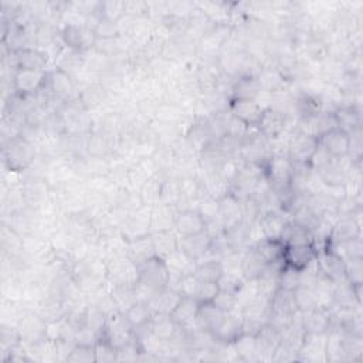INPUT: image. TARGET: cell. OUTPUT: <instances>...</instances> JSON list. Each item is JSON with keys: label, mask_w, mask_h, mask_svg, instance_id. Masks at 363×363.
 <instances>
[{"label": "cell", "mask_w": 363, "mask_h": 363, "mask_svg": "<svg viewBox=\"0 0 363 363\" xmlns=\"http://www.w3.org/2000/svg\"><path fill=\"white\" fill-rule=\"evenodd\" d=\"M33 145L22 135L10 138L3 148V162L10 172H23L34 161Z\"/></svg>", "instance_id": "6da1fadb"}, {"label": "cell", "mask_w": 363, "mask_h": 363, "mask_svg": "<svg viewBox=\"0 0 363 363\" xmlns=\"http://www.w3.org/2000/svg\"><path fill=\"white\" fill-rule=\"evenodd\" d=\"M138 267V281L143 285L151 288L152 291H161L168 287L170 270L166 263L159 256H154L152 259L143 261Z\"/></svg>", "instance_id": "7a4b0ae2"}, {"label": "cell", "mask_w": 363, "mask_h": 363, "mask_svg": "<svg viewBox=\"0 0 363 363\" xmlns=\"http://www.w3.org/2000/svg\"><path fill=\"white\" fill-rule=\"evenodd\" d=\"M316 138L319 147L337 161H341L350 154V134L338 127L322 132Z\"/></svg>", "instance_id": "3957f363"}, {"label": "cell", "mask_w": 363, "mask_h": 363, "mask_svg": "<svg viewBox=\"0 0 363 363\" xmlns=\"http://www.w3.org/2000/svg\"><path fill=\"white\" fill-rule=\"evenodd\" d=\"M316 266L325 277H328L335 284L346 282L345 261L331 245L326 244L323 248L318 250Z\"/></svg>", "instance_id": "277c9868"}, {"label": "cell", "mask_w": 363, "mask_h": 363, "mask_svg": "<svg viewBox=\"0 0 363 363\" xmlns=\"http://www.w3.org/2000/svg\"><path fill=\"white\" fill-rule=\"evenodd\" d=\"M47 71H31V70H16L13 74V88L19 97L27 98L38 94L47 83Z\"/></svg>", "instance_id": "5b68a950"}, {"label": "cell", "mask_w": 363, "mask_h": 363, "mask_svg": "<svg viewBox=\"0 0 363 363\" xmlns=\"http://www.w3.org/2000/svg\"><path fill=\"white\" fill-rule=\"evenodd\" d=\"M229 110L232 117L237 118L248 128H257L266 108L261 106V104L257 102V99L232 98Z\"/></svg>", "instance_id": "8992f818"}, {"label": "cell", "mask_w": 363, "mask_h": 363, "mask_svg": "<svg viewBox=\"0 0 363 363\" xmlns=\"http://www.w3.org/2000/svg\"><path fill=\"white\" fill-rule=\"evenodd\" d=\"M282 344V332L271 322H266L256 335L257 360H274L278 348Z\"/></svg>", "instance_id": "52a82bcc"}, {"label": "cell", "mask_w": 363, "mask_h": 363, "mask_svg": "<svg viewBox=\"0 0 363 363\" xmlns=\"http://www.w3.org/2000/svg\"><path fill=\"white\" fill-rule=\"evenodd\" d=\"M61 39L72 51H84L97 42L92 29L77 23H68L61 31Z\"/></svg>", "instance_id": "ba28073f"}, {"label": "cell", "mask_w": 363, "mask_h": 363, "mask_svg": "<svg viewBox=\"0 0 363 363\" xmlns=\"http://www.w3.org/2000/svg\"><path fill=\"white\" fill-rule=\"evenodd\" d=\"M318 150V138L312 134H300L293 138L289 143V156L288 159L293 162V165L300 166H309V162Z\"/></svg>", "instance_id": "9c48e42d"}, {"label": "cell", "mask_w": 363, "mask_h": 363, "mask_svg": "<svg viewBox=\"0 0 363 363\" xmlns=\"http://www.w3.org/2000/svg\"><path fill=\"white\" fill-rule=\"evenodd\" d=\"M217 217H219L225 232L244 222L241 202L234 193L227 192L223 197L219 199V213H217Z\"/></svg>", "instance_id": "30bf717a"}, {"label": "cell", "mask_w": 363, "mask_h": 363, "mask_svg": "<svg viewBox=\"0 0 363 363\" xmlns=\"http://www.w3.org/2000/svg\"><path fill=\"white\" fill-rule=\"evenodd\" d=\"M207 220L204 216L196 209H185L177 213L175 229L180 237L199 234L206 232Z\"/></svg>", "instance_id": "8fae6325"}, {"label": "cell", "mask_w": 363, "mask_h": 363, "mask_svg": "<svg viewBox=\"0 0 363 363\" xmlns=\"http://www.w3.org/2000/svg\"><path fill=\"white\" fill-rule=\"evenodd\" d=\"M316 254L318 248L315 244L285 245L284 263L285 266L302 271L316 260Z\"/></svg>", "instance_id": "7c38bea8"}, {"label": "cell", "mask_w": 363, "mask_h": 363, "mask_svg": "<svg viewBox=\"0 0 363 363\" xmlns=\"http://www.w3.org/2000/svg\"><path fill=\"white\" fill-rule=\"evenodd\" d=\"M216 342L232 345L243 335V315L239 316L234 311L226 314L220 325L211 332Z\"/></svg>", "instance_id": "4fadbf2b"}, {"label": "cell", "mask_w": 363, "mask_h": 363, "mask_svg": "<svg viewBox=\"0 0 363 363\" xmlns=\"http://www.w3.org/2000/svg\"><path fill=\"white\" fill-rule=\"evenodd\" d=\"M211 243H213V237L207 232H202L199 234L180 237L179 248L184 251L191 260L199 261L209 252Z\"/></svg>", "instance_id": "5bb4252c"}, {"label": "cell", "mask_w": 363, "mask_h": 363, "mask_svg": "<svg viewBox=\"0 0 363 363\" xmlns=\"http://www.w3.org/2000/svg\"><path fill=\"white\" fill-rule=\"evenodd\" d=\"M106 277L114 285H135L138 281V267L128 257L117 259L106 267Z\"/></svg>", "instance_id": "9a60e30c"}, {"label": "cell", "mask_w": 363, "mask_h": 363, "mask_svg": "<svg viewBox=\"0 0 363 363\" xmlns=\"http://www.w3.org/2000/svg\"><path fill=\"white\" fill-rule=\"evenodd\" d=\"M13 64L16 70H31V71H46L47 56L40 50L24 47L17 51H12Z\"/></svg>", "instance_id": "2e32d148"}, {"label": "cell", "mask_w": 363, "mask_h": 363, "mask_svg": "<svg viewBox=\"0 0 363 363\" xmlns=\"http://www.w3.org/2000/svg\"><path fill=\"white\" fill-rule=\"evenodd\" d=\"M302 326L307 334H328L331 330V311L315 307L302 312Z\"/></svg>", "instance_id": "e0dca14e"}, {"label": "cell", "mask_w": 363, "mask_h": 363, "mask_svg": "<svg viewBox=\"0 0 363 363\" xmlns=\"http://www.w3.org/2000/svg\"><path fill=\"white\" fill-rule=\"evenodd\" d=\"M154 256H156V252H155V245H154V240H152L151 233L128 241L127 257L134 264L139 266L143 261L152 259Z\"/></svg>", "instance_id": "ac0fdd59"}, {"label": "cell", "mask_w": 363, "mask_h": 363, "mask_svg": "<svg viewBox=\"0 0 363 363\" xmlns=\"http://www.w3.org/2000/svg\"><path fill=\"white\" fill-rule=\"evenodd\" d=\"M46 326L47 322L39 316V315H26L20 321L19 332L22 337V341L24 339L29 344H40L42 341L46 339Z\"/></svg>", "instance_id": "d6986e66"}, {"label": "cell", "mask_w": 363, "mask_h": 363, "mask_svg": "<svg viewBox=\"0 0 363 363\" xmlns=\"http://www.w3.org/2000/svg\"><path fill=\"white\" fill-rule=\"evenodd\" d=\"M359 237H360V225L355 220L353 216H346L334 225L328 236V244L335 245Z\"/></svg>", "instance_id": "ffe728a7"}, {"label": "cell", "mask_w": 363, "mask_h": 363, "mask_svg": "<svg viewBox=\"0 0 363 363\" xmlns=\"http://www.w3.org/2000/svg\"><path fill=\"white\" fill-rule=\"evenodd\" d=\"M177 213L175 207L168 203H158L152 207L150 213V230L151 233L155 232H165L172 230L176 223Z\"/></svg>", "instance_id": "44dd1931"}, {"label": "cell", "mask_w": 363, "mask_h": 363, "mask_svg": "<svg viewBox=\"0 0 363 363\" xmlns=\"http://www.w3.org/2000/svg\"><path fill=\"white\" fill-rule=\"evenodd\" d=\"M287 125L285 115L275 108H266L263 117L259 122V131L268 139H277L281 136Z\"/></svg>", "instance_id": "7402d4cb"}, {"label": "cell", "mask_w": 363, "mask_h": 363, "mask_svg": "<svg viewBox=\"0 0 363 363\" xmlns=\"http://www.w3.org/2000/svg\"><path fill=\"white\" fill-rule=\"evenodd\" d=\"M227 312L222 311L214 302H206L200 304L199 312L196 316V323L197 328L206 332H213L217 326L220 325V322L225 319Z\"/></svg>", "instance_id": "603a6c76"}, {"label": "cell", "mask_w": 363, "mask_h": 363, "mask_svg": "<svg viewBox=\"0 0 363 363\" xmlns=\"http://www.w3.org/2000/svg\"><path fill=\"white\" fill-rule=\"evenodd\" d=\"M298 353L304 360H328L326 359V334H307Z\"/></svg>", "instance_id": "cb8c5ba5"}, {"label": "cell", "mask_w": 363, "mask_h": 363, "mask_svg": "<svg viewBox=\"0 0 363 363\" xmlns=\"http://www.w3.org/2000/svg\"><path fill=\"white\" fill-rule=\"evenodd\" d=\"M182 298V294L179 291H175V289L166 287L161 291H156L151 300L148 301V305L151 307L154 314H168L170 315L173 312V309L176 308V305L179 304Z\"/></svg>", "instance_id": "d4e9b609"}, {"label": "cell", "mask_w": 363, "mask_h": 363, "mask_svg": "<svg viewBox=\"0 0 363 363\" xmlns=\"http://www.w3.org/2000/svg\"><path fill=\"white\" fill-rule=\"evenodd\" d=\"M281 240L285 245H305L315 244L314 233L305 226L297 223L296 220L287 222L281 234Z\"/></svg>", "instance_id": "484cf974"}, {"label": "cell", "mask_w": 363, "mask_h": 363, "mask_svg": "<svg viewBox=\"0 0 363 363\" xmlns=\"http://www.w3.org/2000/svg\"><path fill=\"white\" fill-rule=\"evenodd\" d=\"M267 263L259 251L251 247L241 257V275L247 281H256L264 271Z\"/></svg>", "instance_id": "4316f807"}, {"label": "cell", "mask_w": 363, "mask_h": 363, "mask_svg": "<svg viewBox=\"0 0 363 363\" xmlns=\"http://www.w3.org/2000/svg\"><path fill=\"white\" fill-rule=\"evenodd\" d=\"M180 325L168 314H154L152 331L154 335L162 342H170L175 339Z\"/></svg>", "instance_id": "83f0119b"}, {"label": "cell", "mask_w": 363, "mask_h": 363, "mask_svg": "<svg viewBox=\"0 0 363 363\" xmlns=\"http://www.w3.org/2000/svg\"><path fill=\"white\" fill-rule=\"evenodd\" d=\"M199 307L200 304L195 298L182 297L170 315L180 326H189L191 323L196 322Z\"/></svg>", "instance_id": "f1b7e54d"}, {"label": "cell", "mask_w": 363, "mask_h": 363, "mask_svg": "<svg viewBox=\"0 0 363 363\" xmlns=\"http://www.w3.org/2000/svg\"><path fill=\"white\" fill-rule=\"evenodd\" d=\"M49 86L54 92L56 98L67 102L68 97L72 92V83L68 76V72L64 68H56L49 72Z\"/></svg>", "instance_id": "f546056e"}, {"label": "cell", "mask_w": 363, "mask_h": 363, "mask_svg": "<svg viewBox=\"0 0 363 363\" xmlns=\"http://www.w3.org/2000/svg\"><path fill=\"white\" fill-rule=\"evenodd\" d=\"M254 248L259 251V254L266 260L267 264L284 260L285 244L280 239L263 237L257 241L256 245H254Z\"/></svg>", "instance_id": "4dcf8cb0"}, {"label": "cell", "mask_w": 363, "mask_h": 363, "mask_svg": "<svg viewBox=\"0 0 363 363\" xmlns=\"http://www.w3.org/2000/svg\"><path fill=\"white\" fill-rule=\"evenodd\" d=\"M151 234H152L156 256L162 257L163 260L170 257L175 251L179 250V239L173 234L172 230L155 232Z\"/></svg>", "instance_id": "1f68e13d"}, {"label": "cell", "mask_w": 363, "mask_h": 363, "mask_svg": "<svg viewBox=\"0 0 363 363\" xmlns=\"http://www.w3.org/2000/svg\"><path fill=\"white\" fill-rule=\"evenodd\" d=\"M285 223H287V220L277 211L270 210L268 213L263 214L260 217V229H261L263 237L281 240V234L285 227Z\"/></svg>", "instance_id": "d6a6232c"}, {"label": "cell", "mask_w": 363, "mask_h": 363, "mask_svg": "<svg viewBox=\"0 0 363 363\" xmlns=\"http://www.w3.org/2000/svg\"><path fill=\"white\" fill-rule=\"evenodd\" d=\"M319 179L323 185L332 188H341L345 184V172L337 163V159L328 162L326 165L316 169Z\"/></svg>", "instance_id": "836d02e7"}, {"label": "cell", "mask_w": 363, "mask_h": 363, "mask_svg": "<svg viewBox=\"0 0 363 363\" xmlns=\"http://www.w3.org/2000/svg\"><path fill=\"white\" fill-rule=\"evenodd\" d=\"M335 125L346 132H353L356 129H360V114L356 106H344L337 110L334 114Z\"/></svg>", "instance_id": "e575fe53"}, {"label": "cell", "mask_w": 363, "mask_h": 363, "mask_svg": "<svg viewBox=\"0 0 363 363\" xmlns=\"http://www.w3.org/2000/svg\"><path fill=\"white\" fill-rule=\"evenodd\" d=\"M225 270L220 261L217 260H206L202 263H197L195 267V277L200 282H217L223 275Z\"/></svg>", "instance_id": "d590c367"}, {"label": "cell", "mask_w": 363, "mask_h": 363, "mask_svg": "<svg viewBox=\"0 0 363 363\" xmlns=\"http://www.w3.org/2000/svg\"><path fill=\"white\" fill-rule=\"evenodd\" d=\"M111 298L118 311L125 312L134 304L138 302L135 285H114Z\"/></svg>", "instance_id": "8d00e7d4"}, {"label": "cell", "mask_w": 363, "mask_h": 363, "mask_svg": "<svg viewBox=\"0 0 363 363\" xmlns=\"http://www.w3.org/2000/svg\"><path fill=\"white\" fill-rule=\"evenodd\" d=\"M260 92H261V83L251 76H245L236 83L233 88V98L257 99Z\"/></svg>", "instance_id": "74e56055"}, {"label": "cell", "mask_w": 363, "mask_h": 363, "mask_svg": "<svg viewBox=\"0 0 363 363\" xmlns=\"http://www.w3.org/2000/svg\"><path fill=\"white\" fill-rule=\"evenodd\" d=\"M124 315H125L127 321L129 322V325L132 326V328H136V326H139V325H143V323L150 322L152 319V316H154V312H152L151 307L148 305V302L138 301L131 308H128L124 312Z\"/></svg>", "instance_id": "f35d334b"}, {"label": "cell", "mask_w": 363, "mask_h": 363, "mask_svg": "<svg viewBox=\"0 0 363 363\" xmlns=\"http://www.w3.org/2000/svg\"><path fill=\"white\" fill-rule=\"evenodd\" d=\"M94 349H95V363H110L118 360V348L104 335H101L97 339Z\"/></svg>", "instance_id": "ab89813d"}, {"label": "cell", "mask_w": 363, "mask_h": 363, "mask_svg": "<svg viewBox=\"0 0 363 363\" xmlns=\"http://www.w3.org/2000/svg\"><path fill=\"white\" fill-rule=\"evenodd\" d=\"M298 111L301 113V115L307 120H315L321 115L322 113V101L321 98L315 97V95H309L305 94L298 99Z\"/></svg>", "instance_id": "60d3db41"}, {"label": "cell", "mask_w": 363, "mask_h": 363, "mask_svg": "<svg viewBox=\"0 0 363 363\" xmlns=\"http://www.w3.org/2000/svg\"><path fill=\"white\" fill-rule=\"evenodd\" d=\"M232 346L243 360H257L256 337L243 334L237 341L232 344Z\"/></svg>", "instance_id": "b9f144b4"}, {"label": "cell", "mask_w": 363, "mask_h": 363, "mask_svg": "<svg viewBox=\"0 0 363 363\" xmlns=\"http://www.w3.org/2000/svg\"><path fill=\"white\" fill-rule=\"evenodd\" d=\"M162 191H163V185H161L159 182L154 180V179H148L143 184L142 192H150V193H140V202L145 206H155L158 203H161L162 200Z\"/></svg>", "instance_id": "7bdbcfd3"}, {"label": "cell", "mask_w": 363, "mask_h": 363, "mask_svg": "<svg viewBox=\"0 0 363 363\" xmlns=\"http://www.w3.org/2000/svg\"><path fill=\"white\" fill-rule=\"evenodd\" d=\"M301 285V271L289 266H284L278 275V288L288 289V291H296Z\"/></svg>", "instance_id": "ee69618b"}, {"label": "cell", "mask_w": 363, "mask_h": 363, "mask_svg": "<svg viewBox=\"0 0 363 363\" xmlns=\"http://www.w3.org/2000/svg\"><path fill=\"white\" fill-rule=\"evenodd\" d=\"M98 19H104L108 22L117 23L124 15L125 8L124 2H102L98 3Z\"/></svg>", "instance_id": "f6af8a7d"}, {"label": "cell", "mask_w": 363, "mask_h": 363, "mask_svg": "<svg viewBox=\"0 0 363 363\" xmlns=\"http://www.w3.org/2000/svg\"><path fill=\"white\" fill-rule=\"evenodd\" d=\"M70 363H95V349L94 345L76 344L72 346L70 355L67 356Z\"/></svg>", "instance_id": "bcb514c9"}, {"label": "cell", "mask_w": 363, "mask_h": 363, "mask_svg": "<svg viewBox=\"0 0 363 363\" xmlns=\"http://www.w3.org/2000/svg\"><path fill=\"white\" fill-rule=\"evenodd\" d=\"M294 296H296L298 311L307 312V311L316 307V298H315L314 288L300 285L294 291Z\"/></svg>", "instance_id": "7dc6e473"}, {"label": "cell", "mask_w": 363, "mask_h": 363, "mask_svg": "<svg viewBox=\"0 0 363 363\" xmlns=\"http://www.w3.org/2000/svg\"><path fill=\"white\" fill-rule=\"evenodd\" d=\"M97 40H113L118 34V26L114 22H108L104 19H98L97 24L92 27Z\"/></svg>", "instance_id": "c3c4849f"}, {"label": "cell", "mask_w": 363, "mask_h": 363, "mask_svg": "<svg viewBox=\"0 0 363 363\" xmlns=\"http://www.w3.org/2000/svg\"><path fill=\"white\" fill-rule=\"evenodd\" d=\"M104 98H105L104 88L99 86H91L84 91L80 101L84 105L86 110H88V108H94V106H98L99 104H102Z\"/></svg>", "instance_id": "681fc988"}, {"label": "cell", "mask_w": 363, "mask_h": 363, "mask_svg": "<svg viewBox=\"0 0 363 363\" xmlns=\"http://www.w3.org/2000/svg\"><path fill=\"white\" fill-rule=\"evenodd\" d=\"M219 291H220V288L217 282H200L195 300L199 304L213 302L214 298L217 297V294H219Z\"/></svg>", "instance_id": "f907efd6"}, {"label": "cell", "mask_w": 363, "mask_h": 363, "mask_svg": "<svg viewBox=\"0 0 363 363\" xmlns=\"http://www.w3.org/2000/svg\"><path fill=\"white\" fill-rule=\"evenodd\" d=\"M110 151V143H108V139L101 135V134H95L90 138L88 142V152L95 156V158H101L104 155L108 154Z\"/></svg>", "instance_id": "816d5d0a"}, {"label": "cell", "mask_w": 363, "mask_h": 363, "mask_svg": "<svg viewBox=\"0 0 363 363\" xmlns=\"http://www.w3.org/2000/svg\"><path fill=\"white\" fill-rule=\"evenodd\" d=\"M345 270H346V281L352 285L362 284V273H363V264L362 259H352L345 261Z\"/></svg>", "instance_id": "f5cc1de1"}, {"label": "cell", "mask_w": 363, "mask_h": 363, "mask_svg": "<svg viewBox=\"0 0 363 363\" xmlns=\"http://www.w3.org/2000/svg\"><path fill=\"white\" fill-rule=\"evenodd\" d=\"M307 53H308L309 58H312L315 61H322L328 57L330 47L319 39H312L307 43Z\"/></svg>", "instance_id": "db71d44e"}, {"label": "cell", "mask_w": 363, "mask_h": 363, "mask_svg": "<svg viewBox=\"0 0 363 363\" xmlns=\"http://www.w3.org/2000/svg\"><path fill=\"white\" fill-rule=\"evenodd\" d=\"M217 307H219L222 311L225 312H232V311H236V308L239 307V302H237V297L233 296V294H229V293H225V291H219V294H217V297L214 298L213 301Z\"/></svg>", "instance_id": "11a10c76"}, {"label": "cell", "mask_w": 363, "mask_h": 363, "mask_svg": "<svg viewBox=\"0 0 363 363\" xmlns=\"http://www.w3.org/2000/svg\"><path fill=\"white\" fill-rule=\"evenodd\" d=\"M125 13L131 16H142L148 12V5L145 2H124Z\"/></svg>", "instance_id": "9f6ffc18"}]
</instances>
